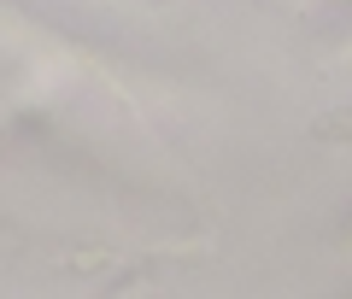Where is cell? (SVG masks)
Listing matches in <instances>:
<instances>
[{"label":"cell","instance_id":"6da1fadb","mask_svg":"<svg viewBox=\"0 0 352 299\" xmlns=\"http://www.w3.org/2000/svg\"><path fill=\"white\" fill-rule=\"evenodd\" d=\"M317 135H323V141H352V106H340V112L317 118Z\"/></svg>","mask_w":352,"mask_h":299}]
</instances>
